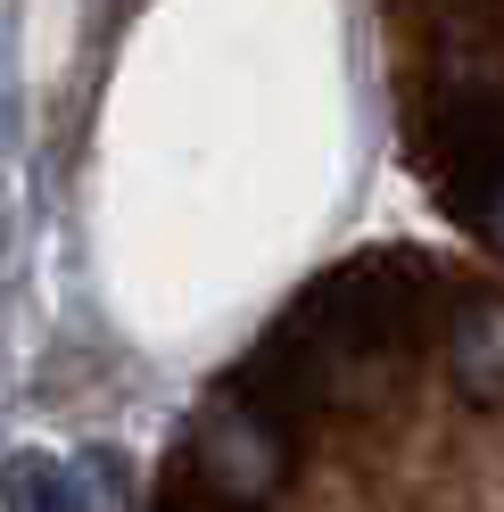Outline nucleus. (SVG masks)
I'll use <instances>...</instances> for the list:
<instances>
[{
  "mask_svg": "<svg viewBox=\"0 0 504 512\" xmlns=\"http://www.w3.org/2000/svg\"><path fill=\"white\" fill-rule=\"evenodd\" d=\"M455 380L480 405H504V298H471L455 323Z\"/></svg>",
  "mask_w": 504,
  "mask_h": 512,
  "instance_id": "1",
  "label": "nucleus"
},
{
  "mask_svg": "<svg viewBox=\"0 0 504 512\" xmlns=\"http://www.w3.org/2000/svg\"><path fill=\"white\" fill-rule=\"evenodd\" d=\"M0 512H83V488L50 455H17L0 471Z\"/></svg>",
  "mask_w": 504,
  "mask_h": 512,
  "instance_id": "2",
  "label": "nucleus"
},
{
  "mask_svg": "<svg viewBox=\"0 0 504 512\" xmlns=\"http://www.w3.org/2000/svg\"><path fill=\"white\" fill-rule=\"evenodd\" d=\"M488 223H496V240H504V199H496V207H488Z\"/></svg>",
  "mask_w": 504,
  "mask_h": 512,
  "instance_id": "3",
  "label": "nucleus"
}]
</instances>
